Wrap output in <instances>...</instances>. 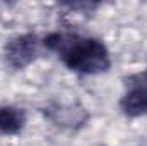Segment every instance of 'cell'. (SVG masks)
I'll list each match as a JSON object with an SVG mask.
<instances>
[{"label": "cell", "instance_id": "obj_4", "mask_svg": "<svg viewBox=\"0 0 147 146\" xmlns=\"http://www.w3.org/2000/svg\"><path fill=\"white\" fill-rule=\"evenodd\" d=\"M48 117L58 124V126H67V127H77L82 126L87 119V113L84 108H77V107H57L55 110H48Z\"/></svg>", "mask_w": 147, "mask_h": 146}, {"label": "cell", "instance_id": "obj_1", "mask_svg": "<svg viewBox=\"0 0 147 146\" xmlns=\"http://www.w3.org/2000/svg\"><path fill=\"white\" fill-rule=\"evenodd\" d=\"M45 45L57 52L63 64L75 72L98 74L110 67L108 50L99 40L77 35H50L45 40Z\"/></svg>", "mask_w": 147, "mask_h": 146}, {"label": "cell", "instance_id": "obj_2", "mask_svg": "<svg viewBox=\"0 0 147 146\" xmlns=\"http://www.w3.org/2000/svg\"><path fill=\"white\" fill-rule=\"evenodd\" d=\"M127 93L120 102V107L125 115L139 117L147 113V71L132 76L127 81Z\"/></svg>", "mask_w": 147, "mask_h": 146}, {"label": "cell", "instance_id": "obj_5", "mask_svg": "<svg viewBox=\"0 0 147 146\" xmlns=\"http://www.w3.org/2000/svg\"><path fill=\"white\" fill-rule=\"evenodd\" d=\"M26 122V115L16 107H0V132L17 134Z\"/></svg>", "mask_w": 147, "mask_h": 146}, {"label": "cell", "instance_id": "obj_3", "mask_svg": "<svg viewBox=\"0 0 147 146\" xmlns=\"http://www.w3.org/2000/svg\"><path fill=\"white\" fill-rule=\"evenodd\" d=\"M38 55V38L34 35H22L12 38L5 46L7 62L14 69H22L31 64Z\"/></svg>", "mask_w": 147, "mask_h": 146}]
</instances>
